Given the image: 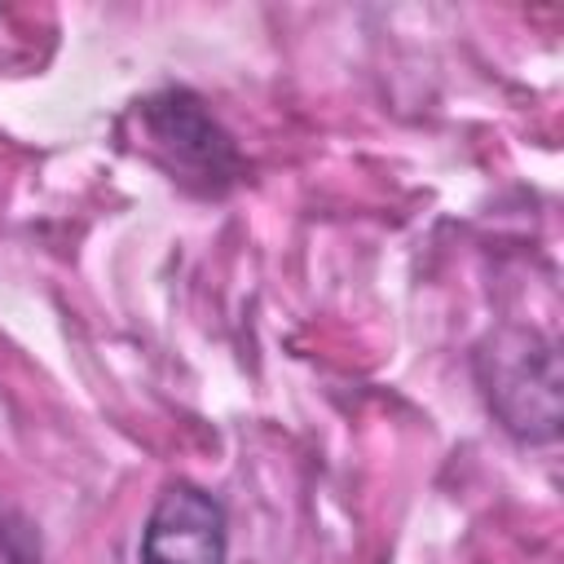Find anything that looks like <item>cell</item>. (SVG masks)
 Listing matches in <instances>:
<instances>
[{
    "label": "cell",
    "instance_id": "1",
    "mask_svg": "<svg viewBox=\"0 0 564 564\" xmlns=\"http://www.w3.org/2000/svg\"><path fill=\"white\" fill-rule=\"evenodd\" d=\"M476 375L507 432L520 441H551L560 432V361L551 339L507 326L480 344Z\"/></svg>",
    "mask_w": 564,
    "mask_h": 564
},
{
    "label": "cell",
    "instance_id": "2",
    "mask_svg": "<svg viewBox=\"0 0 564 564\" xmlns=\"http://www.w3.org/2000/svg\"><path fill=\"white\" fill-rule=\"evenodd\" d=\"M141 132L150 150L189 185L203 194H220L242 176V159L229 141V132L203 110V101L185 88H163L145 101H137Z\"/></svg>",
    "mask_w": 564,
    "mask_h": 564
},
{
    "label": "cell",
    "instance_id": "3",
    "mask_svg": "<svg viewBox=\"0 0 564 564\" xmlns=\"http://www.w3.org/2000/svg\"><path fill=\"white\" fill-rule=\"evenodd\" d=\"M225 507L207 489L172 480L145 516L141 564H225Z\"/></svg>",
    "mask_w": 564,
    "mask_h": 564
},
{
    "label": "cell",
    "instance_id": "4",
    "mask_svg": "<svg viewBox=\"0 0 564 564\" xmlns=\"http://www.w3.org/2000/svg\"><path fill=\"white\" fill-rule=\"evenodd\" d=\"M35 560H40V546L31 529L0 511V564H35Z\"/></svg>",
    "mask_w": 564,
    "mask_h": 564
}]
</instances>
